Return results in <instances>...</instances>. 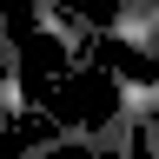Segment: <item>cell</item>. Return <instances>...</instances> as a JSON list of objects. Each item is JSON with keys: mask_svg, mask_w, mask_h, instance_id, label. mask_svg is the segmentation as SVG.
<instances>
[{"mask_svg": "<svg viewBox=\"0 0 159 159\" xmlns=\"http://www.w3.org/2000/svg\"><path fill=\"white\" fill-rule=\"evenodd\" d=\"M126 47H133V53H159V0L139 13V27H133V40H126Z\"/></svg>", "mask_w": 159, "mask_h": 159, "instance_id": "6da1fadb", "label": "cell"}, {"mask_svg": "<svg viewBox=\"0 0 159 159\" xmlns=\"http://www.w3.org/2000/svg\"><path fill=\"white\" fill-rule=\"evenodd\" d=\"M113 159H139V146H126V152H113Z\"/></svg>", "mask_w": 159, "mask_h": 159, "instance_id": "7a4b0ae2", "label": "cell"}]
</instances>
